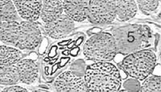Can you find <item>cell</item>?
<instances>
[{"label": "cell", "instance_id": "1", "mask_svg": "<svg viewBox=\"0 0 161 92\" xmlns=\"http://www.w3.org/2000/svg\"><path fill=\"white\" fill-rule=\"evenodd\" d=\"M42 32L36 21H0V41L20 50H33L39 45Z\"/></svg>", "mask_w": 161, "mask_h": 92}, {"label": "cell", "instance_id": "2", "mask_svg": "<svg viewBox=\"0 0 161 92\" xmlns=\"http://www.w3.org/2000/svg\"><path fill=\"white\" fill-rule=\"evenodd\" d=\"M84 79L87 91H118L121 86L119 70L108 62H97L89 65Z\"/></svg>", "mask_w": 161, "mask_h": 92}, {"label": "cell", "instance_id": "3", "mask_svg": "<svg viewBox=\"0 0 161 92\" xmlns=\"http://www.w3.org/2000/svg\"><path fill=\"white\" fill-rule=\"evenodd\" d=\"M117 51L120 54L128 55L150 45L152 39L150 29L147 25L128 24L114 28L112 30Z\"/></svg>", "mask_w": 161, "mask_h": 92}, {"label": "cell", "instance_id": "4", "mask_svg": "<svg viewBox=\"0 0 161 92\" xmlns=\"http://www.w3.org/2000/svg\"><path fill=\"white\" fill-rule=\"evenodd\" d=\"M156 61V55L152 50H141L128 54L120 67L130 77L142 81L153 71Z\"/></svg>", "mask_w": 161, "mask_h": 92}, {"label": "cell", "instance_id": "5", "mask_svg": "<svg viewBox=\"0 0 161 92\" xmlns=\"http://www.w3.org/2000/svg\"><path fill=\"white\" fill-rule=\"evenodd\" d=\"M117 53L115 41L111 34L102 32L93 35L83 46V54L88 60L108 62Z\"/></svg>", "mask_w": 161, "mask_h": 92}, {"label": "cell", "instance_id": "6", "mask_svg": "<svg viewBox=\"0 0 161 92\" xmlns=\"http://www.w3.org/2000/svg\"><path fill=\"white\" fill-rule=\"evenodd\" d=\"M115 18V0H91L88 18L92 23L108 24Z\"/></svg>", "mask_w": 161, "mask_h": 92}, {"label": "cell", "instance_id": "7", "mask_svg": "<svg viewBox=\"0 0 161 92\" xmlns=\"http://www.w3.org/2000/svg\"><path fill=\"white\" fill-rule=\"evenodd\" d=\"M54 88L57 91H87L85 81L83 77L70 71L64 72L58 76L54 82Z\"/></svg>", "mask_w": 161, "mask_h": 92}, {"label": "cell", "instance_id": "8", "mask_svg": "<svg viewBox=\"0 0 161 92\" xmlns=\"http://www.w3.org/2000/svg\"><path fill=\"white\" fill-rule=\"evenodd\" d=\"M75 28L74 21L66 14H63L52 21L45 23L44 29L50 37L59 39L69 35Z\"/></svg>", "mask_w": 161, "mask_h": 92}, {"label": "cell", "instance_id": "9", "mask_svg": "<svg viewBox=\"0 0 161 92\" xmlns=\"http://www.w3.org/2000/svg\"><path fill=\"white\" fill-rule=\"evenodd\" d=\"M64 14L74 21L81 22L88 18L91 0H61Z\"/></svg>", "mask_w": 161, "mask_h": 92}, {"label": "cell", "instance_id": "10", "mask_svg": "<svg viewBox=\"0 0 161 92\" xmlns=\"http://www.w3.org/2000/svg\"><path fill=\"white\" fill-rule=\"evenodd\" d=\"M19 16L25 21H36L39 18L42 0H12Z\"/></svg>", "mask_w": 161, "mask_h": 92}, {"label": "cell", "instance_id": "11", "mask_svg": "<svg viewBox=\"0 0 161 92\" xmlns=\"http://www.w3.org/2000/svg\"><path fill=\"white\" fill-rule=\"evenodd\" d=\"M19 74V82L31 84L39 76V67L36 61L32 59H21L17 63Z\"/></svg>", "mask_w": 161, "mask_h": 92}, {"label": "cell", "instance_id": "12", "mask_svg": "<svg viewBox=\"0 0 161 92\" xmlns=\"http://www.w3.org/2000/svg\"><path fill=\"white\" fill-rule=\"evenodd\" d=\"M64 13L61 0H42L39 18L44 23L53 21Z\"/></svg>", "mask_w": 161, "mask_h": 92}, {"label": "cell", "instance_id": "13", "mask_svg": "<svg viewBox=\"0 0 161 92\" xmlns=\"http://www.w3.org/2000/svg\"><path fill=\"white\" fill-rule=\"evenodd\" d=\"M115 11L116 17L126 21L136 16L137 6L135 0H115Z\"/></svg>", "mask_w": 161, "mask_h": 92}, {"label": "cell", "instance_id": "14", "mask_svg": "<svg viewBox=\"0 0 161 92\" xmlns=\"http://www.w3.org/2000/svg\"><path fill=\"white\" fill-rule=\"evenodd\" d=\"M23 57L19 50L5 45H0V67L17 63Z\"/></svg>", "mask_w": 161, "mask_h": 92}, {"label": "cell", "instance_id": "15", "mask_svg": "<svg viewBox=\"0 0 161 92\" xmlns=\"http://www.w3.org/2000/svg\"><path fill=\"white\" fill-rule=\"evenodd\" d=\"M19 82V74L17 64L0 67V85H15Z\"/></svg>", "mask_w": 161, "mask_h": 92}, {"label": "cell", "instance_id": "16", "mask_svg": "<svg viewBox=\"0 0 161 92\" xmlns=\"http://www.w3.org/2000/svg\"><path fill=\"white\" fill-rule=\"evenodd\" d=\"M17 10L12 0H1L0 1V21H19Z\"/></svg>", "mask_w": 161, "mask_h": 92}, {"label": "cell", "instance_id": "17", "mask_svg": "<svg viewBox=\"0 0 161 92\" xmlns=\"http://www.w3.org/2000/svg\"><path fill=\"white\" fill-rule=\"evenodd\" d=\"M139 91L142 92H160V77L152 75L144 78Z\"/></svg>", "mask_w": 161, "mask_h": 92}, {"label": "cell", "instance_id": "18", "mask_svg": "<svg viewBox=\"0 0 161 92\" xmlns=\"http://www.w3.org/2000/svg\"><path fill=\"white\" fill-rule=\"evenodd\" d=\"M160 0H137V3L141 10L148 14L155 11L158 7Z\"/></svg>", "mask_w": 161, "mask_h": 92}, {"label": "cell", "instance_id": "19", "mask_svg": "<svg viewBox=\"0 0 161 92\" xmlns=\"http://www.w3.org/2000/svg\"><path fill=\"white\" fill-rule=\"evenodd\" d=\"M123 86L128 91H139L140 89V83L137 79L136 78H130L126 81L123 84Z\"/></svg>", "mask_w": 161, "mask_h": 92}, {"label": "cell", "instance_id": "20", "mask_svg": "<svg viewBox=\"0 0 161 92\" xmlns=\"http://www.w3.org/2000/svg\"><path fill=\"white\" fill-rule=\"evenodd\" d=\"M27 89L19 86H16L15 85H11V86H8L7 87L3 89V91L5 92H15V91H26Z\"/></svg>", "mask_w": 161, "mask_h": 92}, {"label": "cell", "instance_id": "21", "mask_svg": "<svg viewBox=\"0 0 161 92\" xmlns=\"http://www.w3.org/2000/svg\"><path fill=\"white\" fill-rule=\"evenodd\" d=\"M0 1H1V0H0Z\"/></svg>", "mask_w": 161, "mask_h": 92}]
</instances>
